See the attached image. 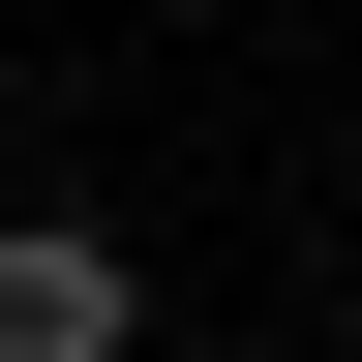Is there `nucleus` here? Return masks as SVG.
Segmentation results:
<instances>
[{
	"label": "nucleus",
	"instance_id": "f257e3e1",
	"mask_svg": "<svg viewBox=\"0 0 362 362\" xmlns=\"http://www.w3.org/2000/svg\"><path fill=\"white\" fill-rule=\"evenodd\" d=\"M0 362H151V272L90 211H0Z\"/></svg>",
	"mask_w": 362,
	"mask_h": 362
}]
</instances>
